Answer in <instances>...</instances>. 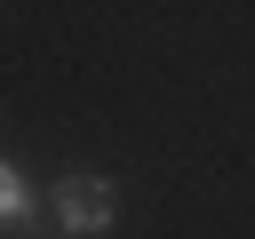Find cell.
I'll return each mask as SVG.
<instances>
[{"instance_id": "1", "label": "cell", "mask_w": 255, "mask_h": 239, "mask_svg": "<svg viewBox=\"0 0 255 239\" xmlns=\"http://www.w3.org/2000/svg\"><path fill=\"white\" fill-rule=\"evenodd\" d=\"M48 215H56L64 239H104V231L120 223V183H104V175H64V183L48 191Z\"/></svg>"}, {"instance_id": "2", "label": "cell", "mask_w": 255, "mask_h": 239, "mask_svg": "<svg viewBox=\"0 0 255 239\" xmlns=\"http://www.w3.org/2000/svg\"><path fill=\"white\" fill-rule=\"evenodd\" d=\"M0 231H16V239H48V223H40L32 183H24V167H16V159H0Z\"/></svg>"}]
</instances>
